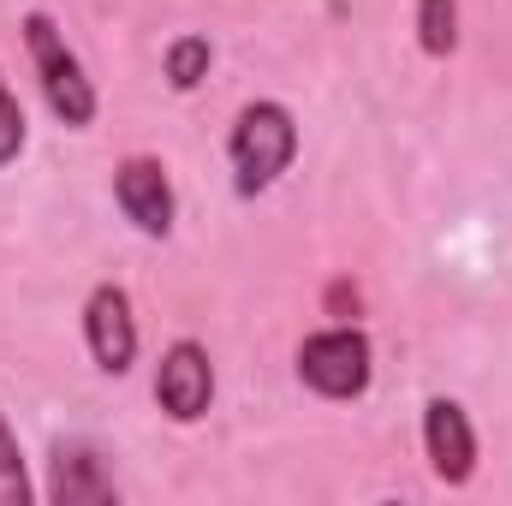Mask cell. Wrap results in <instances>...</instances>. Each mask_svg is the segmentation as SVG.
Wrapping results in <instances>:
<instances>
[{
    "label": "cell",
    "mask_w": 512,
    "mask_h": 506,
    "mask_svg": "<svg viewBox=\"0 0 512 506\" xmlns=\"http://www.w3.org/2000/svg\"><path fill=\"white\" fill-rule=\"evenodd\" d=\"M114 203H120V215L143 239H167L173 233L179 203H173V179H167V167L155 155H126L114 167Z\"/></svg>",
    "instance_id": "277c9868"
},
{
    "label": "cell",
    "mask_w": 512,
    "mask_h": 506,
    "mask_svg": "<svg viewBox=\"0 0 512 506\" xmlns=\"http://www.w3.org/2000/svg\"><path fill=\"white\" fill-rule=\"evenodd\" d=\"M423 453H429V471L453 489L477 477V429H471V411L459 399L435 393L423 405Z\"/></svg>",
    "instance_id": "52a82bcc"
},
{
    "label": "cell",
    "mask_w": 512,
    "mask_h": 506,
    "mask_svg": "<svg viewBox=\"0 0 512 506\" xmlns=\"http://www.w3.org/2000/svg\"><path fill=\"white\" fill-rule=\"evenodd\" d=\"M209 66H215V48H209V36H173V42H167V60H161V72H167V84H173L179 96H191V90L209 78Z\"/></svg>",
    "instance_id": "9c48e42d"
},
{
    "label": "cell",
    "mask_w": 512,
    "mask_h": 506,
    "mask_svg": "<svg viewBox=\"0 0 512 506\" xmlns=\"http://www.w3.org/2000/svg\"><path fill=\"white\" fill-rule=\"evenodd\" d=\"M370 376H376V352L358 322H334L298 346V381L322 399H364Z\"/></svg>",
    "instance_id": "3957f363"
},
{
    "label": "cell",
    "mask_w": 512,
    "mask_h": 506,
    "mask_svg": "<svg viewBox=\"0 0 512 506\" xmlns=\"http://www.w3.org/2000/svg\"><path fill=\"white\" fill-rule=\"evenodd\" d=\"M48 495L60 506H114L120 501V489H114V477H108V465H102V453L90 441H60L54 447V483H48Z\"/></svg>",
    "instance_id": "ba28073f"
},
{
    "label": "cell",
    "mask_w": 512,
    "mask_h": 506,
    "mask_svg": "<svg viewBox=\"0 0 512 506\" xmlns=\"http://www.w3.org/2000/svg\"><path fill=\"white\" fill-rule=\"evenodd\" d=\"M417 42L429 60H447L459 48V0H417Z\"/></svg>",
    "instance_id": "30bf717a"
},
{
    "label": "cell",
    "mask_w": 512,
    "mask_h": 506,
    "mask_svg": "<svg viewBox=\"0 0 512 506\" xmlns=\"http://www.w3.org/2000/svg\"><path fill=\"white\" fill-rule=\"evenodd\" d=\"M155 405L173 417V423H197L209 417L215 405V364L197 340H173L161 352V370H155Z\"/></svg>",
    "instance_id": "8992f818"
},
{
    "label": "cell",
    "mask_w": 512,
    "mask_h": 506,
    "mask_svg": "<svg viewBox=\"0 0 512 506\" xmlns=\"http://www.w3.org/2000/svg\"><path fill=\"white\" fill-rule=\"evenodd\" d=\"M24 48H30V66L42 78V96L54 108V120L66 131H90L96 126V84L84 78V60L66 48V30L48 18V12H24Z\"/></svg>",
    "instance_id": "7a4b0ae2"
},
{
    "label": "cell",
    "mask_w": 512,
    "mask_h": 506,
    "mask_svg": "<svg viewBox=\"0 0 512 506\" xmlns=\"http://www.w3.org/2000/svg\"><path fill=\"white\" fill-rule=\"evenodd\" d=\"M30 501V477H24V453H18V435L0 411V506H24Z\"/></svg>",
    "instance_id": "8fae6325"
},
{
    "label": "cell",
    "mask_w": 512,
    "mask_h": 506,
    "mask_svg": "<svg viewBox=\"0 0 512 506\" xmlns=\"http://www.w3.org/2000/svg\"><path fill=\"white\" fill-rule=\"evenodd\" d=\"M24 143H30L24 108H18V96H12V84H6V72H0V167H12V161L24 155Z\"/></svg>",
    "instance_id": "7c38bea8"
},
{
    "label": "cell",
    "mask_w": 512,
    "mask_h": 506,
    "mask_svg": "<svg viewBox=\"0 0 512 506\" xmlns=\"http://www.w3.org/2000/svg\"><path fill=\"white\" fill-rule=\"evenodd\" d=\"M298 155V120L286 102H245L227 131V161H233V191L262 197Z\"/></svg>",
    "instance_id": "6da1fadb"
},
{
    "label": "cell",
    "mask_w": 512,
    "mask_h": 506,
    "mask_svg": "<svg viewBox=\"0 0 512 506\" xmlns=\"http://www.w3.org/2000/svg\"><path fill=\"white\" fill-rule=\"evenodd\" d=\"M84 346L96 358L102 376H126L137 364V316H131L126 286L102 280L90 298H84Z\"/></svg>",
    "instance_id": "5b68a950"
}]
</instances>
